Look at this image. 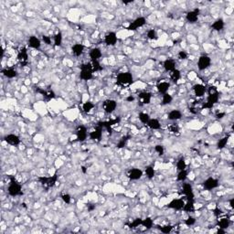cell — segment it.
Masks as SVG:
<instances>
[{"mask_svg": "<svg viewBox=\"0 0 234 234\" xmlns=\"http://www.w3.org/2000/svg\"><path fill=\"white\" fill-rule=\"evenodd\" d=\"M133 82V77L131 72L129 71H124V72H120L117 75L116 79V83L117 85L121 87H128Z\"/></svg>", "mask_w": 234, "mask_h": 234, "instance_id": "cell-1", "label": "cell"}, {"mask_svg": "<svg viewBox=\"0 0 234 234\" xmlns=\"http://www.w3.org/2000/svg\"><path fill=\"white\" fill-rule=\"evenodd\" d=\"M7 192L12 197H16V196H20L23 194L21 184L18 183L16 180V178L13 176L10 177V183H9V186L7 188Z\"/></svg>", "mask_w": 234, "mask_h": 234, "instance_id": "cell-2", "label": "cell"}, {"mask_svg": "<svg viewBox=\"0 0 234 234\" xmlns=\"http://www.w3.org/2000/svg\"><path fill=\"white\" fill-rule=\"evenodd\" d=\"M80 77L83 80H91L93 77V71L91 69V64L90 62L84 63L80 65Z\"/></svg>", "mask_w": 234, "mask_h": 234, "instance_id": "cell-3", "label": "cell"}, {"mask_svg": "<svg viewBox=\"0 0 234 234\" xmlns=\"http://www.w3.org/2000/svg\"><path fill=\"white\" fill-rule=\"evenodd\" d=\"M37 179H38L39 183L45 188H50V187H53L56 185L57 180H58V175H57V172H56L51 176H38Z\"/></svg>", "mask_w": 234, "mask_h": 234, "instance_id": "cell-4", "label": "cell"}, {"mask_svg": "<svg viewBox=\"0 0 234 234\" xmlns=\"http://www.w3.org/2000/svg\"><path fill=\"white\" fill-rule=\"evenodd\" d=\"M117 107V102L115 100H112V99H108V100H105L103 102H102V109L103 111L106 112V113H112L115 111Z\"/></svg>", "mask_w": 234, "mask_h": 234, "instance_id": "cell-5", "label": "cell"}, {"mask_svg": "<svg viewBox=\"0 0 234 234\" xmlns=\"http://www.w3.org/2000/svg\"><path fill=\"white\" fill-rule=\"evenodd\" d=\"M145 23H146V19H145L144 16H139V17L135 18L133 22H131V23L129 24V26L127 27V29H128V30L134 31V30H136L137 28L142 27L143 26H144Z\"/></svg>", "mask_w": 234, "mask_h": 234, "instance_id": "cell-6", "label": "cell"}, {"mask_svg": "<svg viewBox=\"0 0 234 234\" xmlns=\"http://www.w3.org/2000/svg\"><path fill=\"white\" fill-rule=\"evenodd\" d=\"M211 64V58L207 55H202L199 57L197 60V68L200 70H204L207 69Z\"/></svg>", "mask_w": 234, "mask_h": 234, "instance_id": "cell-7", "label": "cell"}, {"mask_svg": "<svg viewBox=\"0 0 234 234\" xmlns=\"http://www.w3.org/2000/svg\"><path fill=\"white\" fill-rule=\"evenodd\" d=\"M27 58H28L27 50L25 47H23L19 49V51L17 53V59L20 62V65L22 67H25L26 65H27V63H28Z\"/></svg>", "mask_w": 234, "mask_h": 234, "instance_id": "cell-8", "label": "cell"}, {"mask_svg": "<svg viewBox=\"0 0 234 234\" xmlns=\"http://www.w3.org/2000/svg\"><path fill=\"white\" fill-rule=\"evenodd\" d=\"M89 133L87 132V128L83 125H80L77 127L76 130V137H77V141L79 142H84L87 137H88Z\"/></svg>", "mask_w": 234, "mask_h": 234, "instance_id": "cell-9", "label": "cell"}, {"mask_svg": "<svg viewBox=\"0 0 234 234\" xmlns=\"http://www.w3.org/2000/svg\"><path fill=\"white\" fill-rule=\"evenodd\" d=\"M120 122V118H116L113 120H110V121H102V122H99L97 123L98 126L101 127V128H105L110 133H112V126Z\"/></svg>", "mask_w": 234, "mask_h": 234, "instance_id": "cell-10", "label": "cell"}, {"mask_svg": "<svg viewBox=\"0 0 234 234\" xmlns=\"http://www.w3.org/2000/svg\"><path fill=\"white\" fill-rule=\"evenodd\" d=\"M152 100V94L149 91H142L138 95V102L142 105L149 104Z\"/></svg>", "mask_w": 234, "mask_h": 234, "instance_id": "cell-11", "label": "cell"}, {"mask_svg": "<svg viewBox=\"0 0 234 234\" xmlns=\"http://www.w3.org/2000/svg\"><path fill=\"white\" fill-rule=\"evenodd\" d=\"M185 205V202L183 199L181 198H176L171 200L168 204H167V207L168 208H172V209H176V210H181L183 209Z\"/></svg>", "mask_w": 234, "mask_h": 234, "instance_id": "cell-12", "label": "cell"}, {"mask_svg": "<svg viewBox=\"0 0 234 234\" xmlns=\"http://www.w3.org/2000/svg\"><path fill=\"white\" fill-rule=\"evenodd\" d=\"M36 91H37V93L41 94V95L44 97V99L47 100V101H50V100L54 99L55 96H56V95H55V92H54L53 90H44V89L39 88V87H37Z\"/></svg>", "mask_w": 234, "mask_h": 234, "instance_id": "cell-13", "label": "cell"}, {"mask_svg": "<svg viewBox=\"0 0 234 234\" xmlns=\"http://www.w3.org/2000/svg\"><path fill=\"white\" fill-rule=\"evenodd\" d=\"M192 90H193L196 97L200 98V97H203V95L207 91V88L205 87V85H203L201 83H197V84L193 85Z\"/></svg>", "mask_w": 234, "mask_h": 234, "instance_id": "cell-14", "label": "cell"}, {"mask_svg": "<svg viewBox=\"0 0 234 234\" xmlns=\"http://www.w3.org/2000/svg\"><path fill=\"white\" fill-rule=\"evenodd\" d=\"M4 140L10 145H13V146H16L20 144V138L16 135V134H14V133H9V134H6L5 137H4Z\"/></svg>", "mask_w": 234, "mask_h": 234, "instance_id": "cell-15", "label": "cell"}, {"mask_svg": "<svg viewBox=\"0 0 234 234\" xmlns=\"http://www.w3.org/2000/svg\"><path fill=\"white\" fill-rule=\"evenodd\" d=\"M143 171L139 168H131L127 172V176L131 180H138L142 177Z\"/></svg>", "mask_w": 234, "mask_h": 234, "instance_id": "cell-16", "label": "cell"}, {"mask_svg": "<svg viewBox=\"0 0 234 234\" xmlns=\"http://www.w3.org/2000/svg\"><path fill=\"white\" fill-rule=\"evenodd\" d=\"M203 186L205 187V189L207 190H211V189H214L216 187H218V179L214 178V177H208L207 178L204 183H203Z\"/></svg>", "mask_w": 234, "mask_h": 234, "instance_id": "cell-17", "label": "cell"}, {"mask_svg": "<svg viewBox=\"0 0 234 234\" xmlns=\"http://www.w3.org/2000/svg\"><path fill=\"white\" fill-rule=\"evenodd\" d=\"M104 42L107 46H114L117 43V35L115 32H109L104 37Z\"/></svg>", "mask_w": 234, "mask_h": 234, "instance_id": "cell-18", "label": "cell"}, {"mask_svg": "<svg viewBox=\"0 0 234 234\" xmlns=\"http://www.w3.org/2000/svg\"><path fill=\"white\" fill-rule=\"evenodd\" d=\"M101 135H102V128L100 127V126H96V128L90 132L89 133V137L91 139V140H96V141H100L101 138Z\"/></svg>", "mask_w": 234, "mask_h": 234, "instance_id": "cell-19", "label": "cell"}, {"mask_svg": "<svg viewBox=\"0 0 234 234\" xmlns=\"http://www.w3.org/2000/svg\"><path fill=\"white\" fill-rule=\"evenodd\" d=\"M198 16H199V9L196 8L192 11H189L186 13V18L188 22L190 23H195L197 21L198 19Z\"/></svg>", "mask_w": 234, "mask_h": 234, "instance_id": "cell-20", "label": "cell"}, {"mask_svg": "<svg viewBox=\"0 0 234 234\" xmlns=\"http://www.w3.org/2000/svg\"><path fill=\"white\" fill-rule=\"evenodd\" d=\"M28 46L32 48H35V49H38L41 46V41L38 37H35V36H31L29 37L28 38Z\"/></svg>", "mask_w": 234, "mask_h": 234, "instance_id": "cell-21", "label": "cell"}, {"mask_svg": "<svg viewBox=\"0 0 234 234\" xmlns=\"http://www.w3.org/2000/svg\"><path fill=\"white\" fill-rule=\"evenodd\" d=\"M101 50L99 48H92L89 52V56L91 60H99V58H101Z\"/></svg>", "mask_w": 234, "mask_h": 234, "instance_id": "cell-22", "label": "cell"}, {"mask_svg": "<svg viewBox=\"0 0 234 234\" xmlns=\"http://www.w3.org/2000/svg\"><path fill=\"white\" fill-rule=\"evenodd\" d=\"M2 73L5 77L8 79H13L17 76V71L14 68H5L2 69Z\"/></svg>", "mask_w": 234, "mask_h": 234, "instance_id": "cell-23", "label": "cell"}, {"mask_svg": "<svg viewBox=\"0 0 234 234\" xmlns=\"http://www.w3.org/2000/svg\"><path fill=\"white\" fill-rule=\"evenodd\" d=\"M169 88H170V83L167 82V81H161L156 86V89H157L158 92L161 93V94L167 93V90H169Z\"/></svg>", "mask_w": 234, "mask_h": 234, "instance_id": "cell-24", "label": "cell"}, {"mask_svg": "<svg viewBox=\"0 0 234 234\" xmlns=\"http://www.w3.org/2000/svg\"><path fill=\"white\" fill-rule=\"evenodd\" d=\"M163 67H164V69H165L166 71L170 72V71H172V70H174V69H176V62H175V60L172 59V58H167V59H165V60L164 61Z\"/></svg>", "mask_w": 234, "mask_h": 234, "instance_id": "cell-25", "label": "cell"}, {"mask_svg": "<svg viewBox=\"0 0 234 234\" xmlns=\"http://www.w3.org/2000/svg\"><path fill=\"white\" fill-rule=\"evenodd\" d=\"M71 51H72V54L76 57H79L80 56L83 51H84V46L82 44H75L72 46L71 48Z\"/></svg>", "mask_w": 234, "mask_h": 234, "instance_id": "cell-26", "label": "cell"}, {"mask_svg": "<svg viewBox=\"0 0 234 234\" xmlns=\"http://www.w3.org/2000/svg\"><path fill=\"white\" fill-rule=\"evenodd\" d=\"M170 121H177L182 118V112L179 110H172L168 113L167 117Z\"/></svg>", "mask_w": 234, "mask_h": 234, "instance_id": "cell-27", "label": "cell"}, {"mask_svg": "<svg viewBox=\"0 0 234 234\" xmlns=\"http://www.w3.org/2000/svg\"><path fill=\"white\" fill-rule=\"evenodd\" d=\"M224 27H225V23H224L223 19H221V18L217 19V20L211 25V28H212L213 30H215V31H220V30H222V29L224 28Z\"/></svg>", "mask_w": 234, "mask_h": 234, "instance_id": "cell-28", "label": "cell"}, {"mask_svg": "<svg viewBox=\"0 0 234 234\" xmlns=\"http://www.w3.org/2000/svg\"><path fill=\"white\" fill-rule=\"evenodd\" d=\"M218 99H219V93H218V91H216V92H213V93H210L207 95V102H209L210 104L214 105L218 101Z\"/></svg>", "mask_w": 234, "mask_h": 234, "instance_id": "cell-29", "label": "cell"}, {"mask_svg": "<svg viewBox=\"0 0 234 234\" xmlns=\"http://www.w3.org/2000/svg\"><path fill=\"white\" fill-rule=\"evenodd\" d=\"M170 79L173 82L177 83L178 80L181 79V72L177 69H175L174 70L170 71Z\"/></svg>", "mask_w": 234, "mask_h": 234, "instance_id": "cell-30", "label": "cell"}, {"mask_svg": "<svg viewBox=\"0 0 234 234\" xmlns=\"http://www.w3.org/2000/svg\"><path fill=\"white\" fill-rule=\"evenodd\" d=\"M146 124L150 129H153V130H158L161 127V123L157 119H150Z\"/></svg>", "mask_w": 234, "mask_h": 234, "instance_id": "cell-31", "label": "cell"}, {"mask_svg": "<svg viewBox=\"0 0 234 234\" xmlns=\"http://www.w3.org/2000/svg\"><path fill=\"white\" fill-rule=\"evenodd\" d=\"M218 228L226 229H228L229 227L230 220L228 218H220L218 219Z\"/></svg>", "mask_w": 234, "mask_h": 234, "instance_id": "cell-32", "label": "cell"}, {"mask_svg": "<svg viewBox=\"0 0 234 234\" xmlns=\"http://www.w3.org/2000/svg\"><path fill=\"white\" fill-rule=\"evenodd\" d=\"M144 173L146 175V176L149 178V179H152L154 178V176H155V171L154 169V167L152 165H147L145 168H144Z\"/></svg>", "mask_w": 234, "mask_h": 234, "instance_id": "cell-33", "label": "cell"}, {"mask_svg": "<svg viewBox=\"0 0 234 234\" xmlns=\"http://www.w3.org/2000/svg\"><path fill=\"white\" fill-rule=\"evenodd\" d=\"M195 209V205H194V201L191 200H186V202L184 205L183 210H185L186 212H192Z\"/></svg>", "mask_w": 234, "mask_h": 234, "instance_id": "cell-34", "label": "cell"}, {"mask_svg": "<svg viewBox=\"0 0 234 234\" xmlns=\"http://www.w3.org/2000/svg\"><path fill=\"white\" fill-rule=\"evenodd\" d=\"M172 101H173L172 95H170L169 93H165L162 96V102H161V104L162 105H167V104H170L172 102Z\"/></svg>", "mask_w": 234, "mask_h": 234, "instance_id": "cell-35", "label": "cell"}, {"mask_svg": "<svg viewBox=\"0 0 234 234\" xmlns=\"http://www.w3.org/2000/svg\"><path fill=\"white\" fill-rule=\"evenodd\" d=\"M181 192H182L183 195L186 196V195H188L190 193H193V187H192V186L190 184L185 183L183 185V186H182V191Z\"/></svg>", "mask_w": 234, "mask_h": 234, "instance_id": "cell-36", "label": "cell"}, {"mask_svg": "<svg viewBox=\"0 0 234 234\" xmlns=\"http://www.w3.org/2000/svg\"><path fill=\"white\" fill-rule=\"evenodd\" d=\"M153 225H154V221L150 217H147L142 220V226H144L147 229H150L153 227Z\"/></svg>", "mask_w": 234, "mask_h": 234, "instance_id": "cell-37", "label": "cell"}, {"mask_svg": "<svg viewBox=\"0 0 234 234\" xmlns=\"http://www.w3.org/2000/svg\"><path fill=\"white\" fill-rule=\"evenodd\" d=\"M90 64H91V69L93 72L102 70V66L101 65L99 60H90Z\"/></svg>", "mask_w": 234, "mask_h": 234, "instance_id": "cell-38", "label": "cell"}, {"mask_svg": "<svg viewBox=\"0 0 234 234\" xmlns=\"http://www.w3.org/2000/svg\"><path fill=\"white\" fill-rule=\"evenodd\" d=\"M229 136L228 135V136H225V137L219 139L218 142V144H217V148L219 149V150H220V149H223V148L227 145L228 141H229Z\"/></svg>", "mask_w": 234, "mask_h": 234, "instance_id": "cell-39", "label": "cell"}, {"mask_svg": "<svg viewBox=\"0 0 234 234\" xmlns=\"http://www.w3.org/2000/svg\"><path fill=\"white\" fill-rule=\"evenodd\" d=\"M94 108V104L91 102V101H85L83 104H82V111L86 113L90 112L92 109Z\"/></svg>", "mask_w": 234, "mask_h": 234, "instance_id": "cell-40", "label": "cell"}, {"mask_svg": "<svg viewBox=\"0 0 234 234\" xmlns=\"http://www.w3.org/2000/svg\"><path fill=\"white\" fill-rule=\"evenodd\" d=\"M130 139V136L129 135H124V136H122L121 139H120V141L118 142V144H117V148H119V149H121V148H123L126 144H127V142H128V140Z\"/></svg>", "mask_w": 234, "mask_h": 234, "instance_id": "cell-41", "label": "cell"}, {"mask_svg": "<svg viewBox=\"0 0 234 234\" xmlns=\"http://www.w3.org/2000/svg\"><path fill=\"white\" fill-rule=\"evenodd\" d=\"M186 163L185 158L182 156V157H180V158L178 159V161L176 162V168H177L178 171H180V170L186 169Z\"/></svg>", "mask_w": 234, "mask_h": 234, "instance_id": "cell-42", "label": "cell"}, {"mask_svg": "<svg viewBox=\"0 0 234 234\" xmlns=\"http://www.w3.org/2000/svg\"><path fill=\"white\" fill-rule=\"evenodd\" d=\"M187 175H188V173H187V171H186V169H184V170H180V171L178 172V174H177L176 178H177V180H178V181L184 182V181L187 178Z\"/></svg>", "mask_w": 234, "mask_h": 234, "instance_id": "cell-43", "label": "cell"}, {"mask_svg": "<svg viewBox=\"0 0 234 234\" xmlns=\"http://www.w3.org/2000/svg\"><path fill=\"white\" fill-rule=\"evenodd\" d=\"M62 43V34L61 32H58L54 36V46L55 47H59Z\"/></svg>", "mask_w": 234, "mask_h": 234, "instance_id": "cell-44", "label": "cell"}, {"mask_svg": "<svg viewBox=\"0 0 234 234\" xmlns=\"http://www.w3.org/2000/svg\"><path fill=\"white\" fill-rule=\"evenodd\" d=\"M142 220H143L142 218H137L133 219L132 222H130V223L128 224V227H129L130 229H135V228H137V227H139V226L142 225Z\"/></svg>", "mask_w": 234, "mask_h": 234, "instance_id": "cell-45", "label": "cell"}, {"mask_svg": "<svg viewBox=\"0 0 234 234\" xmlns=\"http://www.w3.org/2000/svg\"><path fill=\"white\" fill-rule=\"evenodd\" d=\"M138 118L142 123H147V122L150 120V116L146 112H140L138 114Z\"/></svg>", "mask_w": 234, "mask_h": 234, "instance_id": "cell-46", "label": "cell"}, {"mask_svg": "<svg viewBox=\"0 0 234 234\" xmlns=\"http://www.w3.org/2000/svg\"><path fill=\"white\" fill-rule=\"evenodd\" d=\"M168 130L171 133H174V134H178L179 132H180V129H179V126L176 124V123H171L169 126H168Z\"/></svg>", "mask_w": 234, "mask_h": 234, "instance_id": "cell-47", "label": "cell"}, {"mask_svg": "<svg viewBox=\"0 0 234 234\" xmlns=\"http://www.w3.org/2000/svg\"><path fill=\"white\" fill-rule=\"evenodd\" d=\"M147 37L150 39V40H156L158 38V36H157V33L154 29H149L147 31Z\"/></svg>", "mask_w": 234, "mask_h": 234, "instance_id": "cell-48", "label": "cell"}, {"mask_svg": "<svg viewBox=\"0 0 234 234\" xmlns=\"http://www.w3.org/2000/svg\"><path fill=\"white\" fill-rule=\"evenodd\" d=\"M60 197H61V198H62V200H63L64 203H66V204H69V203H70V201H71V197H70L69 194L64 193V194H61Z\"/></svg>", "mask_w": 234, "mask_h": 234, "instance_id": "cell-49", "label": "cell"}, {"mask_svg": "<svg viewBox=\"0 0 234 234\" xmlns=\"http://www.w3.org/2000/svg\"><path fill=\"white\" fill-rule=\"evenodd\" d=\"M172 229H173V226H171V225H165V226H163L160 228V230L163 233H169L172 231Z\"/></svg>", "mask_w": 234, "mask_h": 234, "instance_id": "cell-50", "label": "cell"}, {"mask_svg": "<svg viewBox=\"0 0 234 234\" xmlns=\"http://www.w3.org/2000/svg\"><path fill=\"white\" fill-rule=\"evenodd\" d=\"M154 151H155L156 153H158L159 155H162V154H164L165 148H164V146L161 145V144H156V145L154 146Z\"/></svg>", "mask_w": 234, "mask_h": 234, "instance_id": "cell-51", "label": "cell"}, {"mask_svg": "<svg viewBox=\"0 0 234 234\" xmlns=\"http://www.w3.org/2000/svg\"><path fill=\"white\" fill-rule=\"evenodd\" d=\"M196 223V218L193 217H188L186 220H185V224L186 226H192Z\"/></svg>", "mask_w": 234, "mask_h": 234, "instance_id": "cell-52", "label": "cell"}, {"mask_svg": "<svg viewBox=\"0 0 234 234\" xmlns=\"http://www.w3.org/2000/svg\"><path fill=\"white\" fill-rule=\"evenodd\" d=\"M178 58L180 59H183V60L186 59L187 58V53L186 51H184V50H181V51L178 52Z\"/></svg>", "mask_w": 234, "mask_h": 234, "instance_id": "cell-53", "label": "cell"}, {"mask_svg": "<svg viewBox=\"0 0 234 234\" xmlns=\"http://www.w3.org/2000/svg\"><path fill=\"white\" fill-rule=\"evenodd\" d=\"M42 40H43L44 43L47 44V45H50V44H51V38H50L48 36H43V37H42Z\"/></svg>", "mask_w": 234, "mask_h": 234, "instance_id": "cell-54", "label": "cell"}, {"mask_svg": "<svg viewBox=\"0 0 234 234\" xmlns=\"http://www.w3.org/2000/svg\"><path fill=\"white\" fill-rule=\"evenodd\" d=\"M216 91H218V89H217V87L214 86V85H211V86H209V87L207 88V92H208V94L213 93V92H216Z\"/></svg>", "mask_w": 234, "mask_h": 234, "instance_id": "cell-55", "label": "cell"}, {"mask_svg": "<svg viewBox=\"0 0 234 234\" xmlns=\"http://www.w3.org/2000/svg\"><path fill=\"white\" fill-rule=\"evenodd\" d=\"M213 214H214V216H216V217H219V216L222 214V211H221L220 208L215 207V208L213 209Z\"/></svg>", "mask_w": 234, "mask_h": 234, "instance_id": "cell-56", "label": "cell"}, {"mask_svg": "<svg viewBox=\"0 0 234 234\" xmlns=\"http://www.w3.org/2000/svg\"><path fill=\"white\" fill-rule=\"evenodd\" d=\"M213 106L214 105H212V104H210L209 102H204L203 103V105H202V109H212L213 108Z\"/></svg>", "mask_w": 234, "mask_h": 234, "instance_id": "cell-57", "label": "cell"}, {"mask_svg": "<svg viewBox=\"0 0 234 234\" xmlns=\"http://www.w3.org/2000/svg\"><path fill=\"white\" fill-rule=\"evenodd\" d=\"M225 112H218L217 114H216V117L218 118V119H222L224 116H225Z\"/></svg>", "mask_w": 234, "mask_h": 234, "instance_id": "cell-58", "label": "cell"}, {"mask_svg": "<svg viewBox=\"0 0 234 234\" xmlns=\"http://www.w3.org/2000/svg\"><path fill=\"white\" fill-rule=\"evenodd\" d=\"M189 112H190L191 113H193V114L197 113V108H195V107H191V108H189Z\"/></svg>", "mask_w": 234, "mask_h": 234, "instance_id": "cell-59", "label": "cell"}, {"mask_svg": "<svg viewBox=\"0 0 234 234\" xmlns=\"http://www.w3.org/2000/svg\"><path fill=\"white\" fill-rule=\"evenodd\" d=\"M93 209H95V205H92V204L88 205V210L89 211H92Z\"/></svg>", "mask_w": 234, "mask_h": 234, "instance_id": "cell-60", "label": "cell"}, {"mask_svg": "<svg viewBox=\"0 0 234 234\" xmlns=\"http://www.w3.org/2000/svg\"><path fill=\"white\" fill-rule=\"evenodd\" d=\"M126 101H134V97L133 96H132V95H130V96H128L127 98H126Z\"/></svg>", "mask_w": 234, "mask_h": 234, "instance_id": "cell-61", "label": "cell"}, {"mask_svg": "<svg viewBox=\"0 0 234 234\" xmlns=\"http://www.w3.org/2000/svg\"><path fill=\"white\" fill-rule=\"evenodd\" d=\"M229 205H230V207L231 208H234V198H231L229 200Z\"/></svg>", "mask_w": 234, "mask_h": 234, "instance_id": "cell-62", "label": "cell"}, {"mask_svg": "<svg viewBox=\"0 0 234 234\" xmlns=\"http://www.w3.org/2000/svg\"><path fill=\"white\" fill-rule=\"evenodd\" d=\"M217 233H225V229H218V230L217 231Z\"/></svg>", "mask_w": 234, "mask_h": 234, "instance_id": "cell-63", "label": "cell"}, {"mask_svg": "<svg viewBox=\"0 0 234 234\" xmlns=\"http://www.w3.org/2000/svg\"><path fill=\"white\" fill-rule=\"evenodd\" d=\"M81 170H82V172L83 173H86L87 171H86V167L85 166H81Z\"/></svg>", "mask_w": 234, "mask_h": 234, "instance_id": "cell-64", "label": "cell"}]
</instances>
